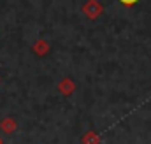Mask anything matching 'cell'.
Instances as JSON below:
<instances>
[{"instance_id": "obj_1", "label": "cell", "mask_w": 151, "mask_h": 144, "mask_svg": "<svg viewBox=\"0 0 151 144\" xmlns=\"http://www.w3.org/2000/svg\"><path fill=\"white\" fill-rule=\"evenodd\" d=\"M83 12H84L90 19H95V18H99V16L104 12V7H102V4L97 2V0H88V2L83 5Z\"/></svg>"}, {"instance_id": "obj_2", "label": "cell", "mask_w": 151, "mask_h": 144, "mask_svg": "<svg viewBox=\"0 0 151 144\" xmlns=\"http://www.w3.org/2000/svg\"><path fill=\"white\" fill-rule=\"evenodd\" d=\"M58 91H60L63 97H70L76 91V83L70 77H63V79L58 83Z\"/></svg>"}, {"instance_id": "obj_3", "label": "cell", "mask_w": 151, "mask_h": 144, "mask_svg": "<svg viewBox=\"0 0 151 144\" xmlns=\"http://www.w3.org/2000/svg\"><path fill=\"white\" fill-rule=\"evenodd\" d=\"M16 128H18V123H16V120L14 118H4L2 121H0V130L4 132V134H12V132H16Z\"/></svg>"}, {"instance_id": "obj_4", "label": "cell", "mask_w": 151, "mask_h": 144, "mask_svg": "<svg viewBox=\"0 0 151 144\" xmlns=\"http://www.w3.org/2000/svg\"><path fill=\"white\" fill-rule=\"evenodd\" d=\"M32 49H34V53L37 56H46L49 53V44H47V40L39 39V40H35V44L32 46Z\"/></svg>"}, {"instance_id": "obj_5", "label": "cell", "mask_w": 151, "mask_h": 144, "mask_svg": "<svg viewBox=\"0 0 151 144\" xmlns=\"http://www.w3.org/2000/svg\"><path fill=\"white\" fill-rule=\"evenodd\" d=\"M100 139H99V134L97 132H86L83 137H81V144H99Z\"/></svg>"}, {"instance_id": "obj_6", "label": "cell", "mask_w": 151, "mask_h": 144, "mask_svg": "<svg viewBox=\"0 0 151 144\" xmlns=\"http://www.w3.org/2000/svg\"><path fill=\"white\" fill-rule=\"evenodd\" d=\"M119 2H121L123 5H134V4H135L137 0H119Z\"/></svg>"}, {"instance_id": "obj_7", "label": "cell", "mask_w": 151, "mask_h": 144, "mask_svg": "<svg viewBox=\"0 0 151 144\" xmlns=\"http://www.w3.org/2000/svg\"><path fill=\"white\" fill-rule=\"evenodd\" d=\"M0 144H2V139H0Z\"/></svg>"}]
</instances>
